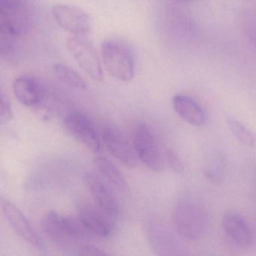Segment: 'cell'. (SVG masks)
<instances>
[{
	"label": "cell",
	"instance_id": "obj_18",
	"mask_svg": "<svg viewBox=\"0 0 256 256\" xmlns=\"http://www.w3.org/2000/svg\"><path fill=\"white\" fill-rule=\"evenodd\" d=\"M52 70L56 78L70 88L79 90H85L88 88V84L84 79L70 67L64 64H56L53 66Z\"/></svg>",
	"mask_w": 256,
	"mask_h": 256
},
{
	"label": "cell",
	"instance_id": "obj_9",
	"mask_svg": "<svg viewBox=\"0 0 256 256\" xmlns=\"http://www.w3.org/2000/svg\"><path fill=\"white\" fill-rule=\"evenodd\" d=\"M77 216L84 228L92 234L106 238L113 232L115 218L108 215L97 205L88 202L79 204Z\"/></svg>",
	"mask_w": 256,
	"mask_h": 256
},
{
	"label": "cell",
	"instance_id": "obj_22",
	"mask_svg": "<svg viewBox=\"0 0 256 256\" xmlns=\"http://www.w3.org/2000/svg\"><path fill=\"white\" fill-rule=\"evenodd\" d=\"M204 174L206 178L215 184H220L222 179V168L221 164L218 162L206 166L204 169Z\"/></svg>",
	"mask_w": 256,
	"mask_h": 256
},
{
	"label": "cell",
	"instance_id": "obj_16",
	"mask_svg": "<svg viewBox=\"0 0 256 256\" xmlns=\"http://www.w3.org/2000/svg\"><path fill=\"white\" fill-rule=\"evenodd\" d=\"M222 227L228 236L240 246H248L253 235L248 222L239 214L229 212L222 218Z\"/></svg>",
	"mask_w": 256,
	"mask_h": 256
},
{
	"label": "cell",
	"instance_id": "obj_14",
	"mask_svg": "<svg viewBox=\"0 0 256 256\" xmlns=\"http://www.w3.org/2000/svg\"><path fill=\"white\" fill-rule=\"evenodd\" d=\"M13 92L19 102L26 107H37L43 98L41 84L29 74L19 76L13 82Z\"/></svg>",
	"mask_w": 256,
	"mask_h": 256
},
{
	"label": "cell",
	"instance_id": "obj_21",
	"mask_svg": "<svg viewBox=\"0 0 256 256\" xmlns=\"http://www.w3.org/2000/svg\"><path fill=\"white\" fill-rule=\"evenodd\" d=\"M166 158L170 168L178 174H182L184 172V164L182 160L173 150H166Z\"/></svg>",
	"mask_w": 256,
	"mask_h": 256
},
{
	"label": "cell",
	"instance_id": "obj_15",
	"mask_svg": "<svg viewBox=\"0 0 256 256\" xmlns=\"http://www.w3.org/2000/svg\"><path fill=\"white\" fill-rule=\"evenodd\" d=\"M172 106L176 114L193 126H202L206 121V114L200 104L191 97L176 95L172 98Z\"/></svg>",
	"mask_w": 256,
	"mask_h": 256
},
{
	"label": "cell",
	"instance_id": "obj_13",
	"mask_svg": "<svg viewBox=\"0 0 256 256\" xmlns=\"http://www.w3.org/2000/svg\"><path fill=\"white\" fill-rule=\"evenodd\" d=\"M148 240L156 254L158 256L181 254L180 245L174 235L158 222L151 221L146 227Z\"/></svg>",
	"mask_w": 256,
	"mask_h": 256
},
{
	"label": "cell",
	"instance_id": "obj_24",
	"mask_svg": "<svg viewBox=\"0 0 256 256\" xmlns=\"http://www.w3.org/2000/svg\"><path fill=\"white\" fill-rule=\"evenodd\" d=\"M180 1H184V2H190V1H192V0H180Z\"/></svg>",
	"mask_w": 256,
	"mask_h": 256
},
{
	"label": "cell",
	"instance_id": "obj_10",
	"mask_svg": "<svg viewBox=\"0 0 256 256\" xmlns=\"http://www.w3.org/2000/svg\"><path fill=\"white\" fill-rule=\"evenodd\" d=\"M1 210L7 222L19 236L36 248L44 250V242L41 238L38 236L26 216L16 204L6 199L2 198Z\"/></svg>",
	"mask_w": 256,
	"mask_h": 256
},
{
	"label": "cell",
	"instance_id": "obj_2",
	"mask_svg": "<svg viewBox=\"0 0 256 256\" xmlns=\"http://www.w3.org/2000/svg\"><path fill=\"white\" fill-rule=\"evenodd\" d=\"M174 223L178 233L194 240L203 236L208 224V212L203 205L191 198H184L176 204Z\"/></svg>",
	"mask_w": 256,
	"mask_h": 256
},
{
	"label": "cell",
	"instance_id": "obj_11",
	"mask_svg": "<svg viewBox=\"0 0 256 256\" xmlns=\"http://www.w3.org/2000/svg\"><path fill=\"white\" fill-rule=\"evenodd\" d=\"M102 140L109 152L121 164L128 168H134L137 166L136 152L119 130L108 126L103 131Z\"/></svg>",
	"mask_w": 256,
	"mask_h": 256
},
{
	"label": "cell",
	"instance_id": "obj_20",
	"mask_svg": "<svg viewBox=\"0 0 256 256\" xmlns=\"http://www.w3.org/2000/svg\"><path fill=\"white\" fill-rule=\"evenodd\" d=\"M13 113L11 102L8 97L1 92L0 94V124H7L12 120Z\"/></svg>",
	"mask_w": 256,
	"mask_h": 256
},
{
	"label": "cell",
	"instance_id": "obj_7",
	"mask_svg": "<svg viewBox=\"0 0 256 256\" xmlns=\"http://www.w3.org/2000/svg\"><path fill=\"white\" fill-rule=\"evenodd\" d=\"M64 125L68 132L88 150L95 154L100 152V136L94 122L86 114L78 110H73L66 116Z\"/></svg>",
	"mask_w": 256,
	"mask_h": 256
},
{
	"label": "cell",
	"instance_id": "obj_4",
	"mask_svg": "<svg viewBox=\"0 0 256 256\" xmlns=\"http://www.w3.org/2000/svg\"><path fill=\"white\" fill-rule=\"evenodd\" d=\"M31 22L29 0H0L1 34L20 38L29 32Z\"/></svg>",
	"mask_w": 256,
	"mask_h": 256
},
{
	"label": "cell",
	"instance_id": "obj_19",
	"mask_svg": "<svg viewBox=\"0 0 256 256\" xmlns=\"http://www.w3.org/2000/svg\"><path fill=\"white\" fill-rule=\"evenodd\" d=\"M227 125L234 137L242 144L248 146H253L256 144V134L240 121L234 118H228L227 120Z\"/></svg>",
	"mask_w": 256,
	"mask_h": 256
},
{
	"label": "cell",
	"instance_id": "obj_17",
	"mask_svg": "<svg viewBox=\"0 0 256 256\" xmlns=\"http://www.w3.org/2000/svg\"><path fill=\"white\" fill-rule=\"evenodd\" d=\"M94 164L98 172L112 185L120 191L128 190V184L120 170L108 158L103 156H96Z\"/></svg>",
	"mask_w": 256,
	"mask_h": 256
},
{
	"label": "cell",
	"instance_id": "obj_1",
	"mask_svg": "<svg viewBox=\"0 0 256 256\" xmlns=\"http://www.w3.org/2000/svg\"><path fill=\"white\" fill-rule=\"evenodd\" d=\"M101 53L104 68L113 78L125 83L134 78V55L131 48L126 42L109 38L102 44Z\"/></svg>",
	"mask_w": 256,
	"mask_h": 256
},
{
	"label": "cell",
	"instance_id": "obj_5",
	"mask_svg": "<svg viewBox=\"0 0 256 256\" xmlns=\"http://www.w3.org/2000/svg\"><path fill=\"white\" fill-rule=\"evenodd\" d=\"M133 148L138 158L148 168L162 172L164 168V158L158 140L149 126L140 124L133 134Z\"/></svg>",
	"mask_w": 256,
	"mask_h": 256
},
{
	"label": "cell",
	"instance_id": "obj_8",
	"mask_svg": "<svg viewBox=\"0 0 256 256\" xmlns=\"http://www.w3.org/2000/svg\"><path fill=\"white\" fill-rule=\"evenodd\" d=\"M52 14L56 23L72 36L86 37L90 32L89 16L78 7L59 4L52 8Z\"/></svg>",
	"mask_w": 256,
	"mask_h": 256
},
{
	"label": "cell",
	"instance_id": "obj_23",
	"mask_svg": "<svg viewBox=\"0 0 256 256\" xmlns=\"http://www.w3.org/2000/svg\"><path fill=\"white\" fill-rule=\"evenodd\" d=\"M78 254L88 256H108V253L106 252L102 248H98V246L88 244V245L82 246L80 250H79V252H78Z\"/></svg>",
	"mask_w": 256,
	"mask_h": 256
},
{
	"label": "cell",
	"instance_id": "obj_12",
	"mask_svg": "<svg viewBox=\"0 0 256 256\" xmlns=\"http://www.w3.org/2000/svg\"><path fill=\"white\" fill-rule=\"evenodd\" d=\"M84 180L96 205L108 215L116 218L119 212L118 202L106 182L98 175L92 172H86L84 175Z\"/></svg>",
	"mask_w": 256,
	"mask_h": 256
},
{
	"label": "cell",
	"instance_id": "obj_6",
	"mask_svg": "<svg viewBox=\"0 0 256 256\" xmlns=\"http://www.w3.org/2000/svg\"><path fill=\"white\" fill-rule=\"evenodd\" d=\"M67 48L80 68L94 80L102 82V66L96 50L85 37L72 36L67 40Z\"/></svg>",
	"mask_w": 256,
	"mask_h": 256
},
{
	"label": "cell",
	"instance_id": "obj_3",
	"mask_svg": "<svg viewBox=\"0 0 256 256\" xmlns=\"http://www.w3.org/2000/svg\"><path fill=\"white\" fill-rule=\"evenodd\" d=\"M42 228L49 239L64 246L82 244L86 240L88 232L78 218L64 216L55 211L43 217Z\"/></svg>",
	"mask_w": 256,
	"mask_h": 256
}]
</instances>
